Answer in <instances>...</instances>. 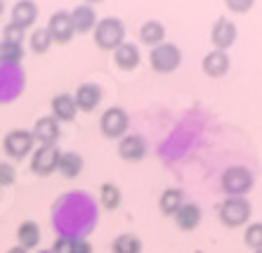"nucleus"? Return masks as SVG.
Masks as SVG:
<instances>
[{
    "label": "nucleus",
    "instance_id": "7ed1b4c3",
    "mask_svg": "<svg viewBox=\"0 0 262 253\" xmlns=\"http://www.w3.org/2000/svg\"><path fill=\"white\" fill-rule=\"evenodd\" d=\"M33 144H36V137L26 128H12L3 137V149H5V154L14 161L26 159V156L33 152Z\"/></svg>",
    "mask_w": 262,
    "mask_h": 253
},
{
    "label": "nucleus",
    "instance_id": "4be33fe9",
    "mask_svg": "<svg viewBox=\"0 0 262 253\" xmlns=\"http://www.w3.org/2000/svg\"><path fill=\"white\" fill-rule=\"evenodd\" d=\"M57 171H59L64 178H76V175L83 173V156H80L78 152H61Z\"/></svg>",
    "mask_w": 262,
    "mask_h": 253
},
{
    "label": "nucleus",
    "instance_id": "ddd939ff",
    "mask_svg": "<svg viewBox=\"0 0 262 253\" xmlns=\"http://www.w3.org/2000/svg\"><path fill=\"white\" fill-rule=\"evenodd\" d=\"M210 38H213L215 48L222 50V52H225L227 48H232V43L236 40V26H234V22H229L227 17H220L213 26Z\"/></svg>",
    "mask_w": 262,
    "mask_h": 253
},
{
    "label": "nucleus",
    "instance_id": "9b49d317",
    "mask_svg": "<svg viewBox=\"0 0 262 253\" xmlns=\"http://www.w3.org/2000/svg\"><path fill=\"white\" fill-rule=\"evenodd\" d=\"M146 154V142L142 135H125L121 137V142H118V156L123 161H130V163H137L142 161Z\"/></svg>",
    "mask_w": 262,
    "mask_h": 253
},
{
    "label": "nucleus",
    "instance_id": "20e7f679",
    "mask_svg": "<svg viewBox=\"0 0 262 253\" xmlns=\"http://www.w3.org/2000/svg\"><path fill=\"white\" fill-rule=\"evenodd\" d=\"M220 185H222V189L229 197H244V194H248L253 189L255 178H253V173L246 166H232L222 173V182Z\"/></svg>",
    "mask_w": 262,
    "mask_h": 253
},
{
    "label": "nucleus",
    "instance_id": "6e6552de",
    "mask_svg": "<svg viewBox=\"0 0 262 253\" xmlns=\"http://www.w3.org/2000/svg\"><path fill=\"white\" fill-rule=\"evenodd\" d=\"M45 29L50 31L52 43H69V40L73 38V33H76V29H73V22H71V14L64 12V10H59V12L52 14Z\"/></svg>",
    "mask_w": 262,
    "mask_h": 253
},
{
    "label": "nucleus",
    "instance_id": "f03ea898",
    "mask_svg": "<svg viewBox=\"0 0 262 253\" xmlns=\"http://www.w3.org/2000/svg\"><path fill=\"white\" fill-rule=\"evenodd\" d=\"M95 43L102 50H116L125 43V26L118 17H104L95 24Z\"/></svg>",
    "mask_w": 262,
    "mask_h": 253
},
{
    "label": "nucleus",
    "instance_id": "f8f14e48",
    "mask_svg": "<svg viewBox=\"0 0 262 253\" xmlns=\"http://www.w3.org/2000/svg\"><path fill=\"white\" fill-rule=\"evenodd\" d=\"M73 99H76L78 111H95L102 102V88L97 83H83V86H78Z\"/></svg>",
    "mask_w": 262,
    "mask_h": 253
},
{
    "label": "nucleus",
    "instance_id": "5701e85b",
    "mask_svg": "<svg viewBox=\"0 0 262 253\" xmlns=\"http://www.w3.org/2000/svg\"><path fill=\"white\" fill-rule=\"evenodd\" d=\"M165 36V29L161 22H154V19H149V22H144L140 29V38L142 43L151 45V48H156V45H161V40H163Z\"/></svg>",
    "mask_w": 262,
    "mask_h": 253
},
{
    "label": "nucleus",
    "instance_id": "2f4dec72",
    "mask_svg": "<svg viewBox=\"0 0 262 253\" xmlns=\"http://www.w3.org/2000/svg\"><path fill=\"white\" fill-rule=\"evenodd\" d=\"M7 253H29V251L21 246H12V248H7Z\"/></svg>",
    "mask_w": 262,
    "mask_h": 253
},
{
    "label": "nucleus",
    "instance_id": "aec40b11",
    "mask_svg": "<svg viewBox=\"0 0 262 253\" xmlns=\"http://www.w3.org/2000/svg\"><path fill=\"white\" fill-rule=\"evenodd\" d=\"M184 206V192L180 187H170V189H165L159 199V208L163 216H175L177 210Z\"/></svg>",
    "mask_w": 262,
    "mask_h": 253
},
{
    "label": "nucleus",
    "instance_id": "412c9836",
    "mask_svg": "<svg viewBox=\"0 0 262 253\" xmlns=\"http://www.w3.org/2000/svg\"><path fill=\"white\" fill-rule=\"evenodd\" d=\"M52 253H92L90 241L78 237H57L52 244Z\"/></svg>",
    "mask_w": 262,
    "mask_h": 253
},
{
    "label": "nucleus",
    "instance_id": "bb28decb",
    "mask_svg": "<svg viewBox=\"0 0 262 253\" xmlns=\"http://www.w3.org/2000/svg\"><path fill=\"white\" fill-rule=\"evenodd\" d=\"M24 57V45L7 43L0 38V62H21Z\"/></svg>",
    "mask_w": 262,
    "mask_h": 253
},
{
    "label": "nucleus",
    "instance_id": "7c9ffc66",
    "mask_svg": "<svg viewBox=\"0 0 262 253\" xmlns=\"http://www.w3.org/2000/svg\"><path fill=\"white\" fill-rule=\"evenodd\" d=\"M225 3H227V7H229L232 12H248L255 0H225Z\"/></svg>",
    "mask_w": 262,
    "mask_h": 253
},
{
    "label": "nucleus",
    "instance_id": "f3484780",
    "mask_svg": "<svg viewBox=\"0 0 262 253\" xmlns=\"http://www.w3.org/2000/svg\"><path fill=\"white\" fill-rule=\"evenodd\" d=\"M50 107H52V116H55L57 121H71V118L76 116V111H78L76 99H73V95H69V93L55 95L52 102H50Z\"/></svg>",
    "mask_w": 262,
    "mask_h": 253
},
{
    "label": "nucleus",
    "instance_id": "393cba45",
    "mask_svg": "<svg viewBox=\"0 0 262 253\" xmlns=\"http://www.w3.org/2000/svg\"><path fill=\"white\" fill-rule=\"evenodd\" d=\"M114 253H142V241L135 235H118L111 244Z\"/></svg>",
    "mask_w": 262,
    "mask_h": 253
},
{
    "label": "nucleus",
    "instance_id": "f704fd0d",
    "mask_svg": "<svg viewBox=\"0 0 262 253\" xmlns=\"http://www.w3.org/2000/svg\"><path fill=\"white\" fill-rule=\"evenodd\" d=\"M255 253H262V248H260V251H255Z\"/></svg>",
    "mask_w": 262,
    "mask_h": 253
},
{
    "label": "nucleus",
    "instance_id": "39448f33",
    "mask_svg": "<svg viewBox=\"0 0 262 253\" xmlns=\"http://www.w3.org/2000/svg\"><path fill=\"white\" fill-rule=\"evenodd\" d=\"M180 62H182V52L172 43H161L156 48H151V52H149V64L159 74H172L180 67Z\"/></svg>",
    "mask_w": 262,
    "mask_h": 253
},
{
    "label": "nucleus",
    "instance_id": "c756f323",
    "mask_svg": "<svg viewBox=\"0 0 262 253\" xmlns=\"http://www.w3.org/2000/svg\"><path fill=\"white\" fill-rule=\"evenodd\" d=\"M3 40L7 43H14V45H24V29H19L14 24H7L3 29Z\"/></svg>",
    "mask_w": 262,
    "mask_h": 253
},
{
    "label": "nucleus",
    "instance_id": "72a5a7b5",
    "mask_svg": "<svg viewBox=\"0 0 262 253\" xmlns=\"http://www.w3.org/2000/svg\"><path fill=\"white\" fill-rule=\"evenodd\" d=\"M90 3H102V0H85V5H90Z\"/></svg>",
    "mask_w": 262,
    "mask_h": 253
},
{
    "label": "nucleus",
    "instance_id": "b1692460",
    "mask_svg": "<svg viewBox=\"0 0 262 253\" xmlns=\"http://www.w3.org/2000/svg\"><path fill=\"white\" fill-rule=\"evenodd\" d=\"M99 201L106 210H116L123 201V194H121V187L114 185V182H104L99 187Z\"/></svg>",
    "mask_w": 262,
    "mask_h": 253
},
{
    "label": "nucleus",
    "instance_id": "9d476101",
    "mask_svg": "<svg viewBox=\"0 0 262 253\" xmlns=\"http://www.w3.org/2000/svg\"><path fill=\"white\" fill-rule=\"evenodd\" d=\"M38 19V5L33 0H17L10 10V24L19 26V29H29L36 24Z\"/></svg>",
    "mask_w": 262,
    "mask_h": 253
},
{
    "label": "nucleus",
    "instance_id": "4468645a",
    "mask_svg": "<svg viewBox=\"0 0 262 253\" xmlns=\"http://www.w3.org/2000/svg\"><path fill=\"white\" fill-rule=\"evenodd\" d=\"M172 218H175V225L182 229V232H191V229L199 227L203 213H201V206L199 204H194V201H184V206L177 210Z\"/></svg>",
    "mask_w": 262,
    "mask_h": 253
},
{
    "label": "nucleus",
    "instance_id": "f257e3e1",
    "mask_svg": "<svg viewBox=\"0 0 262 253\" xmlns=\"http://www.w3.org/2000/svg\"><path fill=\"white\" fill-rule=\"evenodd\" d=\"M217 216L225 227H241V225H246V222L250 220V216H253V206H250V201L244 197H229L220 204Z\"/></svg>",
    "mask_w": 262,
    "mask_h": 253
},
{
    "label": "nucleus",
    "instance_id": "473e14b6",
    "mask_svg": "<svg viewBox=\"0 0 262 253\" xmlns=\"http://www.w3.org/2000/svg\"><path fill=\"white\" fill-rule=\"evenodd\" d=\"M3 12H5V0H0V17H3Z\"/></svg>",
    "mask_w": 262,
    "mask_h": 253
},
{
    "label": "nucleus",
    "instance_id": "423d86ee",
    "mask_svg": "<svg viewBox=\"0 0 262 253\" xmlns=\"http://www.w3.org/2000/svg\"><path fill=\"white\" fill-rule=\"evenodd\" d=\"M59 147L57 144H40V147L31 154V173L36 175H50L55 173L59 166Z\"/></svg>",
    "mask_w": 262,
    "mask_h": 253
},
{
    "label": "nucleus",
    "instance_id": "1a4fd4ad",
    "mask_svg": "<svg viewBox=\"0 0 262 253\" xmlns=\"http://www.w3.org/2000/svg\"><path fill=\"white\" fill-rule=\"evenodd\" d=\"M31 133H33V137H36V142L55 144L61 135V128H59V121H57L52 114H48V116H40L36 123H33Z\"/></svg>",
    "mask_w": 262,
    "mask_h": 253
},
{
    "label": "nucleus",
    "instance_id": "a211bd4d",
    "mask_svg": "<svg viewBox=\"0 0 262 253\" xmlns=\"http://www.w3.org/2000/svg\"><path fill=\"white\" fill-rule=\"evenodd\" d=\"M71 22H73V29L78 33H88L95 29V24H97V17H95V10H92L90 5H76L71 10Z\"/></svg>",
    "mask_w": 262,
    "mask_h": 253
},
{
    "label": "nucleus",
    "instance_id": "dca6fc26",
    "mask_svg": "<svg viewBox=\"0 0 262 253\" xmlns=\"http://www.w3.org/2000/svg\"><path fill=\"white\" fill-rule=\"evenodd\" d=\"M201 67L208 76L220 78V76H225L227 71H229V55L222 52V50H213V52H208V55L203 57Z\"/></svg>",
    "mask_w": 262,
    "mask_h": 253
},
{
    "label": "nucleus",
    "instance_id": "c85d7f7f",
    "mask_svg": "<svg viewBox=\"0 0 262 253\" xmlns=\"http://www.w3.org/2000/svg\"><path fill=\"white\" fill-rule=\"evenodd\" d=\"M17 180V168L10 161H0V187H10Z\"/></svg>",
    "mask_w": 262,
    "mask_h": 253
},
{
    "label": "nucleus",
    "instance_id": "a878e982",
    "mask_svg": "<svg viewBox=\"0 0 262 253\" xmlns=\"http://www.w3.org/2000/svg\"><path fill=\"white\" fill-rule=\"evenodd\" d=\"M29 45H31V50L36 52V55H43V52H48L50 50V45H52V38H50V31L48 29H33L31 31V36H29Z\"/></svg>",
    "mask_w": 262,
    "mask_h": 253
},
{
    "label": "nucleus",
    "instance_id": "cd10ccee",
    "mask_svg": "<svg viewBox=\"0 0 262 253\" xmlns=\"http://www.w3.org/2000/svg\"><path fill=\"white\" fill-rule=\"evenodd\" d=\"M246 246L253 248V251H260L262 248V222H250L246 227V235H244Z\"/></svg>",
    "mask_w": 262,
    "mask_h": 253
},
{
    "label": "nucleus",
    "instance_id": "2eb2a0df",
    "mask_svg": "<svg viewBox=\"0 0 262 253\" xmlns=\"http://www.w3.org/2000/svg\"><path fill=\"white\" fill-rule=\"evenodd\" d=\"M114 59H116V64L123 69V71H133V69L140 67V48L135 43H121L116 50H114Z\"/></svg>",
    "mask_w": 262,
    "mask_h": 253
},
{
    "label": "nucleus",
    "instance_id": "6ab92c4d",
    "mask_svg": "<svg viewBox=\"0 0 262 253\" xmlns=\"http://www.w3.org/2000/svg\"><path fill=\"white\" fill-rule=\"evenodd\" d=\"M38 244H40V227H38V222L24 220L17 229V246L31 251V248H36Z\"/></svg>",
    "mask_w": 262,
    "mask_h": 253
},
{
    "label": "nucleus",
    "instance_id": "0eeeda50",
    "mask_svg": "<svg viewBox=\"0 0 262 253\" xmlns=\"http://www.w3.org/2000/svg\"><path fill=\"white\" fill-rule=\"evenodd\" d=\"M128 125H130V118H128V114H125V109H121V107H109V109L102 114V118H99V128H102V133L106 137H111V140L125 135Z\"/></svg>",
    "mask_w": 262,
    "mask_h": 253
}]
</instances>
